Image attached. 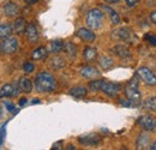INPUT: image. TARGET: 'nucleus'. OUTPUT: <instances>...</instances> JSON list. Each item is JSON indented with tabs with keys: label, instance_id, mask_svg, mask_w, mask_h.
Masks as SVG:
<instances>
[{
	"label": "nucleus",
	"instance_id": "21",
	"mask_svg": "<svg viewBox=\"0 0 156 150\" xmlns=\"http://www.w3.org/2000/svg\"><path fill=\"white\" fill-rule=\"evenodd\" d=\"M83 56L87 61H93L98 56V51L94 47H85L83 51Z\"/></svg>",
	"mask_w": 156,
	"mask_h": 150
},
{
	"label": "nucleus",
	"instance_id": "15",
	"mask_svg": "<svg viewBox=\"0 0 156 150\" xmlns=\"http://www.w3.org/2000/svg\"><path fill=\"white\" fill-rule=\"evenodd\" d=\"M76 35H77L80 40L85 41V42H93V41H95V38H96L95 34L93 33V30H91V29H87V28H80V29H78Z\"/></svg>",
	"mask_w": 156,
	"mask_h": 150
},
{
	"label": "nucleus",
	"instance_id": "2",
	"mask_svg": "<svg viewBox=\"0 0 156 150\" xmlns=\"http://www.w3.org/2000/svg\"><path fill=\"white\" fill-rule=\"evenodd\" d=\"M124 93H125L126 98L132 103V106H138L140 103L142 94L139 91V82H138L137 77H133L132 79H130L127 82Z\"/></svg>",
	"mask_w": 156,
	"mask_h": 150
},
{
	"label": "nucleus",
	"instance_id": "42",
	"mask_svg": "<svg viewBox=\"0 0 156 150\" xmlns=\"http://www.w3.org/2000/svg\"><path fill=\"white\" fill-rule=\"evenodd\" d=\"M149 149H151V150H156V142L155 143H153L151 145H150V148Z\"/></svg>",
	"mask_w": 156,
	"mask_h": 150
},
{
	"label": "nucleus",
	"instance_id": "32",
	"mask_svg": "<svg viewBox=\"0 0 156 150\" xmlns=\"http://www.w3.org/2000/svg\"><path fill=\"white\" fill-rule=\"evenodd\" d=\"M145 40H147V41H149V43H150V45H153L154 47H156V36L147 34V35H145Z\"/></svg>",
	"mask_w": 156,
	"mask_h": 150
},
{
	"label": "nucleus",
	"instance_id": "43",
	"mask_svg": "<svg viewBox=\"0 0 156 150\" xmlns=\"http://www.w3.org/2000/svg\"><path fill=\"white\" fill-rule=\"evenodd\" d=\"M40 102H41V101H40L39 98H34V100H33V105H35V103H40Z\"/></svg>",
	"mask_w": 156,
	"mask_h": 150
},
{
	"label": "nucleus",
	"instance_id": "4",
	"mask_svg": "<svg viewBox=\"0 0 156 150\" xmlns=\"http://www.w3.org/2000/svg\"><path fill=\"white\" fill-rule=\"evenodd\" d=\"M138 125L144 130L149 132H156V118L150 115V114H144L140 115L137 119Z\"/></svg>",
	"mask_w": 156,
	"mask_h": 150
},
{
	"label": "nucleus",
	"instance_id": "9",
	"mask_svg": "<svg viewBox=\"0 0 156 150\" xmlns=\"http://www.w3.org/2000/svg\"><path fill=\"white\" fill-rule=\"evenodd\" d=\"M101 91H103L105 94L109 97H115L120 91H121V84L115 83V82H107L105 79V83L102 85Z\"/></svg>",
	"mask_w": 156,
	"mask_h": 150
},
{
	"label": "nucleus",
	"instance_id": "45",
	"mask_svg": "<svg viewBox=\"0 0 156 150\" xmlns=\"http://www.w3.org/2000/svg\"><path fill=\"white\" fill-rule=\"evenodd\" d=\"M0 52H1V43H0Z\"/></svg>",
	"mask_w": 156,
	"mask_h": 150
},
{
	"label": "nucleus",
	"instance_id": "38",
	"mask_svg": "<svg viewBox=\"0 0 156 150\" xmlns=\"http://www.w3.org/2000/svg\"><path fill=\"white\" fill-rule=\"evenodd\" d=\"M28 103V100L25 98V97H23V98H20V107H23V106H25Z\"/></svg>",
	"mask_w": 156,
	"mask_h": 150
},
{
	"label": "nucleus",
	"instance_id": "29",
	"mask_svg": "<svg viewBox=\"0 0 156 150\" xmlns=\"http://www.w3.org/2000/svg\"><path fill=\"white\" fill-rule=\"evenodd\" d=\"M51 65H52L53 69L59 70V69H61V67L65 66V61H64V59L60 58V56H54V58L51 60Z\"/></svg>",
	"mask_w": 156,
	"mask_h": 150
},
{
	"label": "nucleus",
	"instance_id": "36",
	"mask_svg": "<svg viewBox=\"0 0 156 150\" xmlns=\"http://www.w3.org/2000/svg\"><path fill=\"white\" fill-rule=\"evenodd\" d=\"M5 107L7 108V111L9 112H15V105H12V103H10V102H5Z\"/></svg>",
	"mask_w": 156,
	"mask_h": 150
},
{
	"label": "nucleus",
	"instance_id": "28",
	"mask_svg": "<svg viewBox=\"0 0 156 150\" xmlns=\"http://www.w3.org/2000/svg\"><path fill=\"white\" fill-rule=\"evenodd\" d=\"M103 83H105V79H96V80H91V82L89 83V89H90L91 91H94V93H96V91H101Z\"/></svg>",
	"mask_w": 156,
	"mask_h": 150
},
{
	"label": "nucleus",
	"instance_id": "12",
	"mask_svg": "<svg viewBox=\"0 0 156 150\" xmlns=\"http://www.w3.org/2000/svg\"><path fill=\"white\" fill-rule=\"evenodd\" d=\"M79 72H80V75L83 76L84 78H88V79H95V78H98V77L101 76V72L98 71V69L94 67V66H90V65L83 66L79 70Z\"/></svg>",
	"mask_w": 156,
	"mask_h": 150
},
{
	"label": "nucleus",
	"instance_id": "40",
	"mask_svg": "<svg viewBox=\"0 0 156 150\" xmlns=\"http://www.w3.org/2000/svg\"><path fill=\"white\" fill-rule=\"evenodd\" d=\"M24 1H25L27 4H30V5H31V4H36L39 0H24Z\"/></svg>",
	"mask_w": 156,
	"mask_h": 150
},
{
	"label": "nucleus",
	"instance_id": "24",
	"mask_svg": "<svg viewBox=\"0 0 156 150\" xmlns=\"http://www.w3.org/2000/svg\"><path fill=\"white\" fill-rule=\"evenodd\" d=\"M102 9L109 12V17H111V20H112L113 24L117 25V24L120 23V16H119V13H118L117 11H114V10H113L112 7H109L108 5H102Z\"/></svg>",
	"mask_w": 156,
	"mask_h": 150
},
{
	"label": "nucleus",
	"instance_id": "34",
	"mask_svg": "<svg viewBox=\"0 0 156 150\" xmlns=\"http://www.w3.org/2000/svg\"><path fill=\"white\" fill-rule=\"evenodd\" d=\"M139 1H140V0H125L126 5H127L129 7H135V6H136Z\"/></svg>",
	"mask_w": 156,
	"mask_h": 150
},
{
	"label": "nucleus",
	"instance_id": "35",
	"mask_svg": "<svg viewBox=\"0 0 156 150\" xmlns=\"http://www.w3.org/2000/svg\"><path fill=\"white\" fill-rule=\"evenodd\" d=\"M52 149H53V150L62 149V141H59V142H57V143H54V144L52 145Z\"/></svg>",
	"mask_w": 156,
	"mask_h": 150
},
{
	"label": "nucleus",
	"instance_id": "20",
	"mask_svg": "<svg viewBox=\"0 0 156 150\" xmlns=\"http://www.w3.org/2000/svg\"><path fill=\"white\" fill-rule=\"evenodd\" d=\"M87 94H88V89L85 87H75V88L70 89V95L76 97V98L85 97Z\"/></svg>",
	"mask_w": 156,
	"mask_h": 150
},
{
	"label": "nucleus",
	"instance_id": "1",
	"mask_svg": "<svg viewBox=\"0 0 156 150\" xmlns=\"http://www.w3.org/2000/svg\"><path fill=\"white\" fill-rule=\"evenodd\" d=\"M35 88L39 93H52L57 88V80L49 72L42 71L35 77Z\"/></svg>",
	"mask_w": 156,
	"mask_h": 150
},
{
	"label": "nucleus",
	"instance_id": "31",
	"mask_svg": "<svg viewBox=\"0 0 156 150\" xmlns=\"http://www.w3.org/2000/svg\"><path fill=\"white\" fill-rule=\"evenodd\" d=\"M5 137H6V124L0 127V145L4 143Z\"/></svg>",
	"mask_w": 156,
	"mask_h": 150
},
{
	"label": "nucleus",
	"instance_id": "8",
	"mask_svg": "<svg viewBox=\"0 0 156 150\" xmlns=\"http://www.w3.org/2000/svg\"><path fill=\"white\" fill-rule=\"evenodd\" d=\"M78 142L84 147H96L101 143V137L98 133H88V134L80 136L78 138Z\"/></svg>",
	"mask_w": 156,
	"mask_h": 150
},
{
	"label": "nucleus",
	"instance_id": "16",
	"mask_svg": "<svg viewBox=\"0 0 156 150\" xmlns=\"http://www.w3.org/2000/svg\"><path fill=\"white\" fill-rule=\"evenodd\" d=\"M17 85H18V88H20V91L27 93V94L31 93V90H33V82H31L29 78H27V77H22V78H20Z\"/></svg>",
	"mask_w": 156,
	"mask_h": 150
},
{
	"label": "nucleus",
	"instance_id": "19",
	"mask_svg": "<svg viewBox=\"0 0 156 150\" xmlns=\"http://www.w3.org/2000/svg\"><path fill=\"white\" fill-rule=\"evenodd\" d=\"M98 64H100V66H101L102 70L107 71V70H109V69L114 65V61H113V59L109 58V56L102 55V56H100V59H98Z\"/></svg>",
	"mask_w": 156,
	"mask_h": 150
},
{
	"label": "nucleus",
	"instance_id": "33",
	"mask_svg": "<svg viewBox=\"0 0 156 150\" xmlns=\"http://www.w3.org/2000/svg\"><path fill=\"white\" fill-rule=\"evenodd\" d=\"M119 103L121 105V106H124V107H132V103L126 98V100H124V98H120L119 100Z\"/></svg>",
	"mask_w": 156,
	"mask_h": 150
},
{
	"label": "nucleus",
	"instance_id": "26",
	"mask_svg": "<svg viewBox=\"0 0 156 150\" xmlns=\"http://www.w3.org/2000/svg\"><path fill=\"white\" fill-rule=\"evenodd\" d=\"M49 47H51V52L52 53L58 54V53H60L64 49V42L61 40H54V41L51 42Z\"/></svg>",
	"mask_w": 156,
	"mask_h": 150
},
{
	"label": "nucleus",
	"instance_id": "27",
	"mask_svg": "<svg viewBox=\"0 0 156 150\" xmlns=\"http://www.w3.org/2000/svg\"><path fill=\"white\" fill-rule=\"evenodd\" d=\"M64 49H65V52L67 53V55L70 56V58H75V56L77 55V47L72 42H66L64 45Z\"/></svg>",
	"mask_w": 156,
	"mask_h": 150
},
{
	"label": "nucleus",
	"instance_id": "17",
	"mask_svg": "<svg viewBox=\"0 0 156 150\" xmlns=\"http://www.w3.org/2000/svg\"><path fill=\"white\" fill-rule=\"evenodd\" d=\"M149 141H150V137L148 133H145V132L140 133L137 138V149H147Z\"/></svg>",
	"mask_w": 156,
	"mask_h": 150
},
{
	"label": "nucleus",
	"instance_id": "13",
	"mask_svg": "<svg viewBox=\"0 0 156 150\" xmlns=\"http://www.w3.org/2000/svg\"><path fill=\"white\" fill-rule=\"evenodd\" d=\"M20 88L13 87L12 84H5L0 89V97H11V96H17L20 94Z\"/></svg>",
	"mask_w": 156,
	"mask_h": 150
},
{
	"label": "nucleus",
	"instance_id": "5",
	"mask_svg": "<svg viewBox=\"0 0 156 150\" xmlns=\"http://www.w3.org/2000/svg\"><path fill=\"white\" fill-rule=\"evenodd\" d=\"M137 77H139L147 85L155 87L156 85V75L148 67H139L137 70Z\"/></svg>",
	"mask_w": 156,
	"mask_h": 150
},
{
	"label": "nucleus",
	"instance_id": "23",
	"mask_svg": "<svg viewBox=\"0 0 156 150\" xmlns=\"http://www.w3.org/2000/svg\"><path fill=\"white\" fill-rule=\"evenodd\" d=\"M33 59L34 60H42V59H46L47 58V48L41 46L39 48H36L35 51H33Z\"/></svg>",
	"mask_w": 156,
	"mask_h": 150
},
{
	"label": "nucleus",
	"instance_id": "11",
	"mask_svg": "<svg viewBox=\"0 0 156 150\" xmlns=\"http://www.w3.org/2000/svg\"><path fill=\"white\" fill-rule=\"evenodd\" d=\"M25 36L28 38V41L30 42V43H35V42H37V40H39L40 35H39V30H37V28H36V25L34 24V23H30V24H28L27 25V28H25Z\"/></svg>",
	"mask_w": 156,
	"mask_h": 150
},
{
	"label": "nucleus",
	"instance_id": "44",
	"mask_svg": "<svg viewBox=\"0 0 156 150\" xmlns=\"http://www.w3.org/2000/svg\"><path fill=\"white\" fill-rule=\"evenodd\" d=\"M1 113L2 112H1V108H0V116H1Z\"/></svg>",
	"mask_w": 156,
	"mask_h": 150
},
{
	"label": "nucleus",
	"instance_id": "10",
	"mask_svg": "<svg viewBox=\"0 0 156 150\" xmlns=\"http://www.w3.org/2000/svg\"><path fill=\"white\" fill-rule=\"evenodd\" d=\"M2 12L6 17H15V16H18L20 13V7L13 1H9L4 5L2 7Z\"/></svg>",
	"mask_w": 156,
	"mask_h": 150
},
{
	"label": "nucleus",
	"instance_id": "3",
	"mask_svg": "<svg viewBox=\"0 0 156 150\" xmlns=\"http://www.w3.org/2000/svg\"><path fill=\"white\" fill-rule=\"evenodd\" d=\"M103 18H105V15H103V12H102L100 9H91V10L87 13L85 22H87V25H88L90 29L96 30V29H100V28L102 27Z\"/></svg>",
	"mask_w": 156,
	"mask_h": 150
},
{
	"label": "nucleus",
	"instance_id": "30",
	"mask_svg": "<svg viewBox=\"0 0 156 150\" xmlns=\"http://www.w3.org/2000/svg\"><path fill=\"white\" fill-rule=\"evenodd\" d=\"M34 70H35V65H34L33 62L27 61V62L23 64V71H24L25 73H31Z\"/></svg>",
	"mask_w": 156,
	"mask_h": 150
},
{
	"label": "nucleus",
	"instance_id": "41",
	"mask_svg": "<svg viewBox=\"0 0 156 150\" xmlns=\"http://www.w3.org/2000/svg\"><path fill=\"white\" fill-rule=\"evenodd\" d=\"M66 149H67V150H75V149H76V147L70 144V145H67V147H66Z\"/></svg>",
	"mask_w": 156,
	"mask_h": 150
},
{
	"label": "nucleus",
	"instance_id": "6",
	"mask_svg": "<svg viewBox=\"0 0 156 150\" xmlns=\"http://www.w3.org/2000/svg\"><path fill=\"white\" fill-rule=\"evenodd\" d=\"M18 49V40L16 38L9 36L4 38L1 42V52L5 54H12Z\"/></svg>",
	"mask_w": 156,
	"mask_h": 150
},
{
	"label": "nucleus",
	"instance_id": "18",
	"mask_svg": "<svg viewBox=\"0 0 156 150\" xmlns=\"http://www.w3.org/2000/svg\"><path fill=\"white\" fill-rule=\"evenodd\" d=\"M27 20L24 18H17L15 20V24H13V27H12V29L15 30V33L16 34H23L24 31H25V28H27Z\"/></svg>",
	"mask_w": 156,
	"mask_h": 150
},
{
	"label": "nucleus",
	"instance_id": "39",
	"mask_svg": "<svg viewBox=\"0 0 156 150\" xmlns=\"http://www.w3.org/2000/svg\"><path fill=\"white\" fill-rule=\"evenodd\" d=\"M107 4H109V5H112V4H118L120 0H105Z\"/></svg>",
	"mask_w": 156,
	"mask_h": 150
},
{
	"label": "nucleus",
	"instance_id": "14",
	"mask_svg": "<svg viewBox=\"0 0 156 150\" xmlns=\"http://www.w3.org/2000/svg\"><path fill=\"white\" fill-rule=\"evenodd\" d=\"M112 53L114 55L119 56L120 59H129L131 58V51L129 49V47L124 46V45H117L115 47L112 48Z\"/></svg>",
	"mask_w": 156,
	"mask_h": 150
},
{
	"label": "nucleus",
	"instance_id": "25",
	"mask_svg": "<svg viewBox=\"0 0 156 150\" xmlns=\"http://www.w3.org/2000/svg\"><path fill=\"white\" fill-rule=\"evenodd\" d=\"M143 108L150 112H156V96L149 97L143 102Z\"/></svg>",
	"mask_w": 156,
	"mask_h": 150
},
{
	"label": "nucleus",
	"instance_id": "7",
	"mask_svg": "<svg viewBox=\"0 0 156 150\" xmlns=\"http://www.w3.org/2000/svg\"><path fill=\"white\" fill-rule=\"evenodd\" d=\"M113 36H115L118 40H121L124 42H130V43H133V41L137 40L133 31L129 28H120L115 31H113Z\"/></svg>",
	"mask_w": 156,
	"mask_h": 150
},
{
	"label": "nucleus",
	"instance_id": "37",
	"mask_svg": "<svg viewBox=\"0 0 156 150\" xmlns=\"http://www.w3.org/2000/svg\"><path fill=\"white\" fill-rule=\"evenodd\" d=\"M150 20L156 25V11H154V12L150 13Z\"/></svg>",
	"mask_w": 156,
	"mask_h": 150
},
{
	"label": "nucleus",
	"instance_id": "22",
	"mask_svg": "<svg viewBox=\"0 0 156 150\" xmlns=\"http://www.w3.org/2000/svg\"><path fill=\"white\" fill-rule=\"evenodd\" d=\"M13 33L12 25L9 23H1L0 24V38H6L11 36V34Z\"/></svg>",
	"mask_w": 156,
	"mask_h": 150
}]
</instances>
